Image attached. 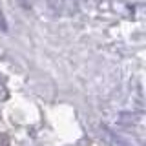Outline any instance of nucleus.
<instances>
[{"mask_svg": "<svg viewBox=\"0 0 146 146\" xmlns=\"http://www.w3.org/2000/svg\"><path fill=\"white\" fill-rule=\"evenodd\" d=\"M0 29H2L4 33L9 31V26H7V20H6V15H4V11H2V6H0Z\"/></svg>", "mask_w": 146, "mask_h": 146, "instance_id": "2", "label": "nucleus"}, {"mask_svg": "<svg viewBox=\"0 0 146 146\" xmlns=\"http://www.w3.org/2000/svg\"><path fill=\"white\" fill-rule=\"evenodd\" d=\"M104 130H106V133H108V139L113 143V146H130V144H128L124 139H121L119 135H115L111 130H108V128H104Z\"/></svg>", "mask_w": 146, "mask_h": 146, "instance_id": "1", "label": "nucleus"}]
</instances>
